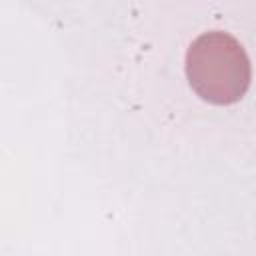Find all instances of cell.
Instances as JSON below:
<instances>
[{
    "label": "cell",
    "instance_id": "obj_1",
    "mask_svg": "<svg viewBox=\"0 0 256 256\" xmlns=\"http://www.w3.org/2000/svg\"><path fill=\"white\" fill-rule=\"evenodd\" d=\"M186 76L202 100L228 106L248 92L252 66L244 46L234 36L212 30L200 34L188 46Z\"/></svg>",
    "mask_w": 256,
    "mask_h": 256
}]
</instances>
